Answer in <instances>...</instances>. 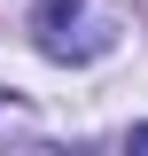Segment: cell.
<instances>
[{
  "label": "cell",
  "instance_id": "cell-1",
  "mask_svg": "<svg viewBox=\"0 0 148 156\" xmlns=\"http://www.w3.org/2000/svg\"><path fill=\"white\" fill-rule=\"evenodd\" d=\"M31 31H39V55L93 62V55L117 39V16L101 8V0H39V8H31Z\"/></svg>",
  "mask_w": 148,
  "mask_h": 156
},
{
  "label": "cell",
  "instance_id": "cell-2",
  "mask_svg": "<svg viewBox=\"0 0 148 156\" xmlns=\"http://www.w3.org/2000/svg\"><path fill=\"white\" fill-rule=\"evenodd\" d=\"M132 148H148V125H132Z\"/></svg>",
  "mask_w": 148,
  "mask_h": 156
}]
</instances>
